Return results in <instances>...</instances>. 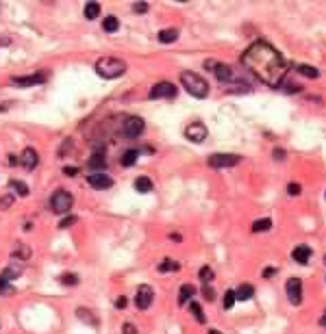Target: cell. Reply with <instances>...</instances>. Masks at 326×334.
<instances>
[{
	"mask_svg": "<svg viewBox=\"0 0 326 334\" xmlns=\"http://www.w3.org/2000/svg\"><path fill=\"white\" fill-rule=\"evenodd\" d=\"M241 66L248 69L253 76H257L263 85L281 87L283 78L287 74V63L283 54L268 41H254L241 54Z\"/></svg>",
	"mask_w": 326,
	"mask_h": 334,
	"instance_id": "1",
	"label": "cell"
},
{
	"mask_svg": "<svg viewBox=\"0 0 326 334\" xmlns=\"http://www.w3.org/2000/svg\"><path fill=\"white\" fill-rule=\"evenodd\" d=\"M124 72H127V63L118 57H100L96 61V74L107 78V81L124 76Z\"/></svg>",
	"mask_w": 326,
	"mask_h": 334,
	"instance_id": "2",
	"label": "cell"
},
{
	"mask_svg": "<svg viewBox=\"0 0 326 334\" xmlns=\"http://www.w3.org/2000/svg\"><path fill=\"white\" fill-rule=\"evenodd\" d=\"M181 85H183L185 91H187L189 96H194V98L202 100L209 96V83L196 72H181Z\"/></svg>",
	"mask_w": 326,
	"mask_h": 334,
	"instance_id": "3",
	"label": "cell"
},
{
	"mask_svg": "<svg viewBox=\"0 0 326 334\" xmlns=\"http://www.w3.org/2000/svg\"><path fill=\"white\" fill-rule=\"evenodd\" d=\"M48 206H50V211L57 213V215H65V213H70V208L74 206V196L68 193L65 189H59V191H54L53 196H50Z\"/></svg>",
	"mask_w": 326,
	"mask_h": 334,
	"instance_id": "4",
	"label": "cell"
},
{
	"mask_svg": "<svg viewBox=\"0 0 326 334\" xmlns=\"http://www.w3.org/2000/svg\"><path fill=\"white\" fill-rule=\"evenodd\" d=\"M144 128H146V124H144L142 117H137V115H130L122 122V137L127 139H137L139 134L144 133Z\"/></svg>",
	"mask_w": 326,
	"mask_h": 334,
	"instance_id": "5",
	"label": "cell"
},
{
	"mask_svg": "<svg viewBox=\"0 0 326 334\" xmlns=\"http://www.w3.org/2000/svg\"><path fill=\"white\" fill-rule=\"evenodd\" d=\"M241 156L239 154H211L209 156V165L213 169H226V167H235L239 165Z\"/></svg>",
	"mask_w": 326,
	"mask_h": 334,
	"instance_id": "6",
	"label": "cell"
},
{
	"mask_svg": "<svg viewBox=\"0 0 326 334\" xmlns=\"http://www.w3.org/2000/svg\"><path fill=\"white\" fill-rule=\"evenodd\" d=\"M152 300H155V291H152V286L142 284L137 289V295H135V306H137L139 310H148L152 306Z\"/></svg>",
	"mask_w": 326,
	"mask_h": 334,
	"instance_id": "7",
	"label": "cell"
},
{
	"mask_svg": "<svg viewBox=\"0 0 326 334\" xmlns=\"http://www.w3.org/2000/svg\"><path fill=\"white\" fill-rule=\"evenodd\" d=\"M150 100H159V98H174L176 96V87L172 85V83H167V81H161V83H157V85H152V89H150Z\"/></svg>",
	"mask_w": 326,
	"mask_h": 334,
	"instance_id": "8",
	"label": "cell"
},
{
	"mask_svg": "<svg viewBox=\"0 0 326 334\" xmlns=\"http://www.w3.org/2000/svg\"><path fill=\"white\" fill-rule=\"evenodd\" d=\"M207 134H209V131L202 122H192L187 128H185V137H187L192 143H202L204 139H207Z\"/></svg>",
	"mask_w": 326,
	"mask_h": 334,
	"instance_id": "9",
	"label": "cell"
},
{
	"mask_svg": "<svg viewBox=\"0 0 326 334\" xmlns=\"http://www.w3.org/2000/svg\"><path fill=\"white\" fill-rule=\"evenodd\" d=\"M46 74H31V76H13L11 78V85L20 87V89H26V87H35V85H41V83H46Z\"/></svg>",
	"mask_w": 326,
	"mask_h": 334,
	"instance_id": "10",
	"label": "cell"
},
{
	"mask_svg": "<svg viewBox=\"0 0 326 334\" xmlns=\"http://www.w3.org/2000/svg\"><path fill=\"white\" fill-rule=\"evenodd\" d=\"M285 291H287V300H290L293 306H298L302 301V280L300 278H290L285 284Z\"/></svg>",
	"mask_w": 326,
	"mask_h": 334,
	"instance_id": "11",
	"label": "cell"
},
{
	"mask_svg": "<svg viewBox=\"0 0 326 334\" xmlns=\"http://www.w3.org/2000/svg\"><path fill=\"white\" fill-rule=\"evenodd\" d=\"M87 184L94 189H111L113 187V178H111L109 174H105V171H100V174H90L87 176Z\"/></svg>",
	"mask_w": 326,
	"mask_h": 334,
	"instance_id": "12",
	"label": "cell"
},
{
	"mask_svg": "<svg viewBox=\"0 0 326 334\" xmlns=\"http://www.w3.org/2000/svg\"><path fill=\"white\" fill-rule=\"evenodd\" d=\"M20 165L26 167V169H35L37 165H39V154H37L35 148H26L24 152H22L20 156Z\"/></svg>",
	"mask_w": 326,
	"mask_h": 334,
	"instance_id": "13",
	"label": "cell"
},
{
	"mask_svg": "<svg viewBox=\"0 0 326 334\" xmlns=\"http://www.w3.org/2000/svg\"><path fill=\"white\" fill-rule=\"evenodd\" d=\"M22 273H24V265H22V263H18L16 258H13V261L9 263V267L4 269V271L0 273V276H2L4 280H9V282H11V280H16V278H20Z\"/></svg>",
	"mask_w": 326,
	"mask_h": 334,
	"instance_id": "14",
	"label": "cell"
},
{
	"mask_svg": "<svg viewBox=\"0 0 326 334\" xmlns=\"http://www.w3.org/2000/svg\"><path fill=\"white\" fill-rule=\"evenodd\" d=\"M87 167H90L94 174H100V171L107 169V156L102 154V152H96V154L87 161Z\"/></svg>",
	"mask_w": 326,
	"mask_h": 334,
	"instance_id": "15",
	"label": "cell"
},
{
	"mask_svg": "<svg viewBox=\"0 0 326 334\" xmlns=\"http://www.w3.org/2000/svg\"><path fill=\"white\" fill-rule=\"evenodd\" d=\"M213 74H216V78H217V81H222V83H231L233 78H235L233 67L231 66H222V63H217L216 69H213Z\"/></svg>",
	"mask_w": 326,
	"mask_h": 334,
	"instance_id": "16",
	"label": "cell"
},
{
	"mask_svg": "<svg viewBox=\"0 0 326 334\" xmlns=\"http://www.w3.org/2000/svg\"><path fill=\"white\" fill-rule=\"evenodd\" d=\"M291 258L296 263H300V265H307L309 258H311V248H307V245H298V248L291 252Z\"/></svg>",
	"mask_w": 326,
	"mask_h": 334,
	"instance_id": "17",
	"label": "cell"
},
{
	"mask_svg": "<svg viewBox=\"0 0 326 334\" xmlns=\"http://www.w3.org/2000/svg\"><path fill=\"white\" fill-rule=\"evenodd\" d=\"M253 295H254V286L253 284H241L239 289L235 291V300H239V301H248Z\"/></svg>",
	"mask_w": 326,
	"mask_h": 334,
	"instance_id": "18",
	"label": "cell"
},
{
	"mask_svg": "<svg viewBox=\"0 0 326 334\" xmlns=\"http://www.w3.org/2000/svg\"><path fill=\"white\" fill-rule=\"evenodd\" d=\"M194 293H196V286L194 284H183V286H181V291H179V304L181 306L187 304V301L192 300Z\"/></svg>",
	"mask_w": 326,
	"mask_h": 334,
	"instance_id": "19",
	"label": "cell"
},
{
	"mask_svg": "<svg viewBox=\"0 0 326 334\" xmlns=\"http://www.w3.org/2000/svg\"><path fill=\"white\" fill-rule=\"evenodd\" d=\"M157 39L161 41V44H172V41L179 39V31L176 29H163L159 35H157Z\"/></svg>",
	"mask_w": 326,
	"mask_h": 334,
	"instance_id": "20",
	"label": "cell"
},
{
	"mask_svg": "<svg viewBox=\"0 0 326 334\" xmlns=\"http://www.w3.org/2000/svg\"><path fill=\"white\" fill-rule=\"evenodd\" d=\"M9 189H11L13 193H18L20 198H26V196H29V184L22 183V180H11V183H9Z\"/></svg>",
	"mask_w": 326,
	"mask_h": 334,
	"instance_id": "21",
	"label": "cell"
},
{
	"mask_svg": "<svg viewBox=\"0 0 326 334\" xmlns=\"http://www.w3.org/2000/svg\"><path fill=\"white\" fill-rule=\"evenodd\" d=\"M135 189H137L139 193H150L152 191V180L148 178V176H139V178L135 180Z\"/></svg>",
	"mask_w": 326,
	"mask_h": 334,
	"instance_id": "22",
	"label": "cell"
},
{
	"mask_svg": "<svg viewBox=\"0 0 326 334\" xmlns=\"http://www.w3.org/2000/svg\"><path fill=\"white\" fill-rule=\"evenodd\" d=\"M296 72L302 74V76H307V78H318L320 76V69L313 67V66H307V63H300V66H296Z\"/></svg>",
	"mask_w": 326,
	"mask_h": 334,
	"instance_id": "23",
	"label": "cell"
},
{
	"mask_svg": "<svg viewBox=\"0 0 326 334\" xmlns=\"http://www.w3.org/2000/svg\"><path fill=\"white\" fill-rule=\"evenodd\" d=\"M120 29V20L115 16H107L105 22H102V31L105 33H115V31Z\"/></svg>",
	"mask_w": 326,
	"mask_h": 334,
	"instance_id": "24",
	"label": "cell"
},
{
	"mask_svg": "<svg viewBox=\"0 0 326 334\" xmlns=\"http://www.w3.org/2000/svg\"><path fill=\"white\" fill-rule=\"evenodd\" d=\"M137 156H139V150H127L122 156H120V165H122V167H130V165H135Z\"/></svg>",
	"mask_w": 326,
	"mask_h": 334,
	"instance_id": "25",
	"label": "cell"
},
{
	"mask_svg": "<svg viewBox=\"0 0 326 334\" xmlns=\"http://www.w3.org/2000/svg\"><path fill=\"white\" fill-rule=\"evenodd\" d=\"M189 313L194 315L198 323H204V321H207V317H204V313H202V306H200L198 301H189Z\"/></svg>",
	"mask_w": 326,
	"mask_h": 334,
	"instance_id": "26",
	"label": "cell"
},
{
	"mask_svg": "<svg viewBox=\"0 0 326 334\" xmlns=\"http://www.w3.org/2000/svg\"><path fill=\"white\" fill-rule=\"evenodd\" d=\"M76 315H78V319L81 321H85V323H90V326H98V319L91 315V310H87V308H78L76 310Z\"/></svg>",
	"mask_w": 326,
	"mask_h": 334,
	"instance_id": "27",
	"label": "cell"
},
{
	"mask_svg": "<svg viewBox=\"0 0 326 334\" xmlns=\"http://www.w3.org/2000/svg\"><path fill=\"white\" fill-rule=\"evenodd\" d=\"M83 13H85L87 20H96V17L100 16V4H98V2H87L85 4V11H83Z\"/></svg>",
	"mask_w": 326,
	"mask_h": 334,
	"instance_id": "28",
	"label": "cell"
},
{
	"mask_svg": "<svg viewBox=\"0 0 326 334\" xmlns=\"http://www.w3.org/2000/svg\"><path fill=\"white\" fill-rule=\"evenodd\" d=\"M157 269H159L161 273H167V271H179L181 265H179V263H174L172 258H165V261L159 263V267H157Z\"/></svg>",
	"mask_w": 326,
	"mask_h": 334,
	"instance_id": "29",
	"label": "cell"
},
{
	"mask_svg": "<svg viewBox=\"0 0 326 334\" xmlns=\"http://www.w3.org/2000/svg\"><path fill=\"white\" fill-rule=\"evenodd\" d=\"M272 228V219H257L253 224V233H265Z\"/></svg>",
	"mask_w": 326,
	"mask_h": 334,
	"instance_id": "30",
	"label": "cell"
},
{
	"mask_svg": "<svg viewBox=\"0 0 326 334\" xmlns=\"http://www.w3.org/2000/svg\"><path fill=\"white\" fill-rule=\"evenodd\" d=\"M61 284H65V286H76L78 284V276H76V273H63V276H61Z\"/></svg>",
	"mask_w": 326,
	"mask_h": 334,
	"instance_id": "31",
	"label": "cell"
},
{
	"mask_svg": "<svg viewBox=\"0 0 326 334\" xmlns=\"http://www.w3.org/2000/svg\"><path fill=\"white\" fill-rule=\"evenodd\" d=\"M0 295H13V286L9 280H4L2 276H0Z\"/></svg>",
	"mask_w": 326,
	"mask_h": 334,
	"instance_id": "32",
	"label": "cell"
},
{
	"mask_svg": "<svg viewBox=\"0 0 326 334\" xmlns=\"http://www.w3.org/2000/svg\"><path fill=\"white\" fill-rule=\"evenodd\" d=\"M198 276H200V280H202V282H211V280H213V269L204 265L202 269H200V273H198Z\"/></svg>",
	"mask_w": 326,
	"mask_h": 334,
	"instance_id": "33",
	"label": "cell"
},
{
	"mask_svg": "<svg viewBox=\"0 0 326 334\" xmlns=\"http://www.w3.org/2000/svg\"><path fill=\"white\" fill-rule=\"evenodd\" d=\"M235 291H226V295H224V301H222V304H224V308L228 310V308H233V304H235Z\"/></svg>",
	"mask_w": 326,
	"mask_h": 334,
	"instance_id": "34",
	"label": "cell"
},
{
	"mask_svg": "<svg viewBox=\"0 0 326 334\" xmlns=\"http://www.w3.org/2000/svg\"><path fill=\"white\" fill-rule=\"evenodd\" d=\"M76 224V215H70V217H65V219H61V224H59V228H70V226H74Z\"/></svg>",
	"mask_w": 326,
	"mask_h": 334,
	"instance_id": "35",
	"label": "cell"
},
{
	"mask_svg": "<svg viewBox=\"0 0 326 334\" xmlns=\"http://www.w3.org/2000/svg\"><path fill=\"white\" fill-rule=\"evenodd\" d=\"M287 193H290V196H300V184H298V183H291L290 187H287Z\"/></svg>",
	"mask_w": 326,
	"mask_h": 334,
	"instance_id": "36",
	"label": "cell"
},
{
	"mask_svg": "<svg viewBox=\"0 0 326 334\" xmlns=\"http://www.w3.org/2000/svg\"><path fill=\"white\" fill-rule=\"evenodd\" d=\"M133 11L135 13H146L148 11V4L146 2H135L133 4Z\"/></svg>",
	"mask_w": 326,
	"mask_h": 334,
	"instance_id": "37",
	"label": "cell"
},
{
	"mask_svg": "<svg viewBox=\"0 0 326 334\" xmlns=\"http://www.w3.org/2000/svg\"><path fill=\"white\" fill-rule=\"evenodd\" d=\"M13 204V196H4L0 198V208H9Z\"/></svg>",
	"mask_w": 326,
	"mask_h": 334,
	"instance_id": "38",
	"label": "cell"
},
{
	"mask_svg": "<svg viewBox=\"0 0 326 334\" xmlns=\"http://www.w3.org/2000/svg\"><path fill=\"white\" fill-rule=\"evenodd\" d=\"M300 89H302V87H300V85H296V83H290V85L285 87V91H287V94H298V91H300Z\"/></svg>",
	"mask_w": 326,
	"mask_h": 334,
	"instance_id": "39",
	"label": "cell"
},
{
	"mask_svg": "<svg viewBox=\"0 0 326 334\" xmlns=\"http://www.w3.org/2000/svg\"><path fill=\"white\" fill-rule=\"evenodd\" d=\"M202 293H204V300H209V301L216 300V293H213V289H209V286H204Z\"/></svg>",
	"mask_w": 326,
	"mask_h": 334,
	"instance_id": "40",
	"label": "cell"
},
{
	"mask_svg": "<svg viewBox=\"0 0 326 334\" xmlns=\"http://www.w3.org/2000/svg\"><path fill=\"white\" fill-rule=\"evenodd\" d=\"M122 334H137V330H135V326H133V323H124Z\"/></svg>",
	"mask_w": 326,
	"mask_h": 334,
	"instance_id": "41",
	"label": "cell"
},
{
	"mask_svg": "<svg viewBox=\"0 0 326 334\" xmlns=\"http://www.w3.org/2000/svg\"><path fill=\"white\" fill-rule=\"evenodd\" d=\"M63 174L70 176V178H74V176L78 174V169H76V167H63Z\"/></svg>",
	"mask_w": 326,
	"mask_h": 334,
	"instance_id": "42",
	"label": "cell"
},
{
	"mask_svg": "<svg viewBox=\"0 0 326 334\" xmlns=\"http://www.w3.org/2000/svg\"><path fill=\"white\" fill-rule=\"evenodd\" d=\"M124 306H127V298H124V295H122V298H118V300H115V308H120V310H122Z\"/></svg>",
	"mask_w": 326,
	"mask_h": 334,
	"instance_id": "43",
	"label": "cell"
},
{
	"mask_svg": "<svg viewBox=\"0 0 326 334\" xmlns=\"http://www.w3.org/2000/svg\"><path fill=\"white\" fill-rule=\"evenodd\" d=\"M274 159L283 161V159H285V150H274Z\"/></svg>",
	"mask_w": 326,
	"mask_h": 334,
	"instance_id": "44",
	"label": "cell"
},
{
	"mask_svg": "<svg viewBox=\"0 0 326 334\" xmlns=\"http://www.w3.org/2000/svg\"><path fill=\"white\" fill-rule=\"evenodd\" d=\"M320 326H322V328H326V313L322 315V319H320Z\"/></svg>",
	"mask_w": 326,
	"mask_h": 334,
	"instance_id": "45",
	"label": "cell"
},
{
	"mask_svg": "<svg viewBox=\"0 0 326 334\" xmlns=\"http://www.w3.org/2000/svg\"><path fill=\"white\" fill-rule=\"evenodd\" d=\"M209 334H222L220 330H216V328H209Z\"/></svg>",
	"mask_w": 326,
	"mask_h": 334,
	"instance_id": "46",
	"label": "cell"
},
{
	"mask_svg": "<svg viewBox=\"0 0 326 334\" xmlns=\"http://www.w3.org/2000/svg\"><path fill=\"white\" fill-rule=\"evenodd\" d=\"M324 263H326V256H324Z\"/></svg>",
	"mask_w": 326,
	"mask_h": 334,
	"instance_id": "47",
	"label": "cell"
}]
</instances>
